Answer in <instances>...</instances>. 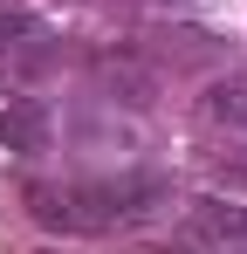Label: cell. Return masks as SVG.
<instances>
[{
  "label": "cell",
  "instance_id": "5b68a950",
  "mask_svg": "<svg viewBox=\"0 0 247 254\" xmlns=\"http://www.w3.org/2000/svg\"><path fill=\"white\" fill-rule=\"evenodd\" d=\"M227 254H247V248H227Z\"/></svg>",
  "mask_w": 247,
  "mask_h": 254
},
{
  "label": "cell",
  "instance_id": "6da1fadb",
  "mask_svg": "<svg viewBox=\"0 0 247 254\" xmlns=\"http://www.w3.org/2000/svg\"><path fill=\"white\" fill-rule=\"evenodd\" d=\"M137 199V186H35L28 206L41 227H62V234H103L117 227Z\"/></svg>",
  "mask_w": 247,
  "mask_h": 254
},
{
  "label": "cell",
  "instance_id": "277c9868",
  "mask_svg": "<svg viewBox=\"0 0 247 254\" xmlns=\"http://www.w3.org/2000/svg\"><path fill=\"white\" fill-rule=\"evenodd\" d=\"M28 35H35V14H21V7H7V0H0V48L28 42Z\"/></svg>",
  "mask_w": 247,
  "mask_h": 254
},
{
  "label": "cell",
  "instance_id": "3957f363",
  "mask_svg": "<svg viewBox=\"0 0 247 254\" xmlns=\"http://www.w3.org/2000/svg\"><path fill=\"white\" fill-rule=\"evenodd\" d=\"M199 110H206L220 130H241V137H247V69H241V76H220V83L206 89Z\"/></svg>",
  "mask_w": 247,
  "mask_h": 254
},
{
  "label": "cell",
  "instance_id": "7a4b0ae2",
  "mask_svg": "<svg viewBox=\"0 0 247 254\" xmlns=\"http://www.w3.org/2000/svg\"><path fill=\"white\" fill-rule=\"evenodd\" d=\"M192 234L213 241V248H247V206H220V199H206L192 213Z\"/></svg>",
  "mask_w": 247,
  "mask_h": 254
}]
</instances>
